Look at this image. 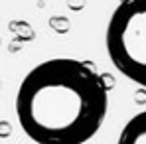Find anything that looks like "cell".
<instances>
[{
    "label": "cell",
    "mask_w": 146,
    "mask_h": 144,
    "mask_svg": "<svg viewBox=\"0 0 146 144\" xmlns=\"http://www.w3.org/2000/svg\"><path fill=\"white\" fill-rule=\"evenodd\" d=\"M109 111V87L93 63L53 57L32 67L16 93V117L36 144L89 142Z\"/></svg>",
    "instance_id": "cell-1"
},
{
    "label": "cell",
    "mask_w": 146,
    "mask_h": 144,
    "mask_svg": "<svg viewBox=\"0 0 146 144\" xmlns=\"http://www.w3.org/2000/svg\"><path fill=\"white\" fill-rule=\"evenodd\" d=\"M117 144H146V111L134 115L122 126Z\"/></svg>",
    "instance_id": "cell-3"
},
{
    "label": "cell",
    "mask_w": 146,
    "mask_h": 144,
    "mask_svg": "<svg viewBox=\"0 0 146 144\" xmlns=\"http://www.w3.org/2000/svg\"><path fill=\"white\" fill-rule=\"evenodd\" d=\"M107 53L126 79L146 89V0H121L109 18Z\"/></svg>",
    "instance_id": "cell-2"
}]
</instances>
